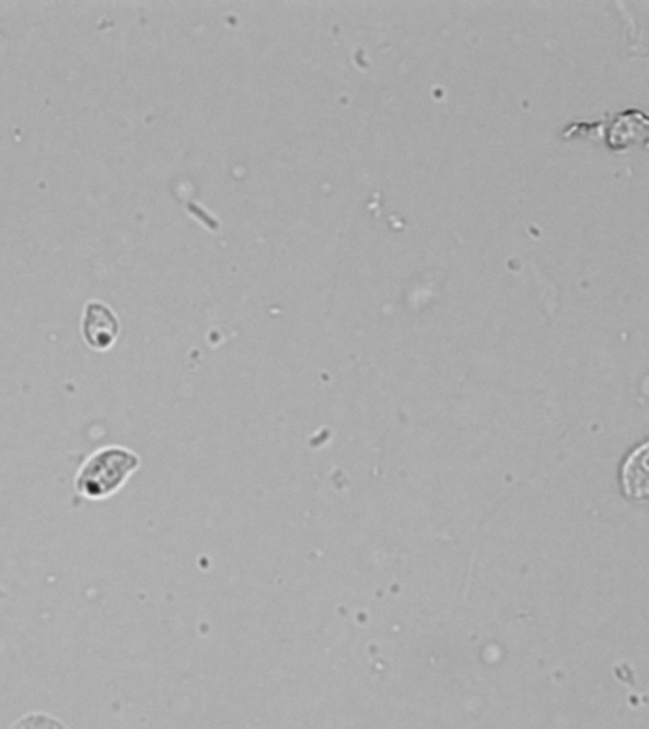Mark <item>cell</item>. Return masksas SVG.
Returning <instances> with one entry per match:
<instances>
[{
	"label": "cell",
	"instance_id": "4",
	"mask_svg": "<svg viewBox=\"0 0 649 729\" xmlns=\"http://www.w3.org/2000/svg\"><path fill=\"white\" fill-rule=\"evenodd\" d=\"M623 488L630 498H648L649 443L633 452L623 465Z\"/></svg>",
	"mask_w": 649,
	"mask_h": 729
},
{
	"label": "cell",
	"instance_id": "5",
	"mask_svg": "<svg viewBox=\"0 0 649 729\" xmlns=\"http://www.w3.org/2000/svg\"><path fill=\"white\" fill-rule=\"evenodd\" d=\"M10 729H67L63 724L48 715H27L20 718Z\"/></svg>",
	"mask_w": 649,
	"mask_h": 729
},
{
	"label": "cell",
	"instance_id": "2",
	"mask_svg": "<svg viewBox=\"0 0 649 729\" xmlns=\"http://www.w3.org/2000/svg\"><path fill=\"white\" fill-rule=\"evenodd\" d=\"M120 325L115 312L103 302H88L82 315V336L88 346L97 351H107L116 343Z\"/></svg>",
	"mask_w": 649,
	"mask_h": 729
},
{
	"label": "cell",
	"instance_id": "3",
	"mask_svg": "<svg viewBox=\"0 0 649 729\" xmlns=\"http://www.w3.org/2000/svg\"><path fill=\"white\" fill-rule=\"evenodd\" d=\"M635 143L649 147V116L642 115L640 111H625L612 121L606 144L612 151H623L628 144Z\"/></svg>",
	"mask_w": 649,
	"mask_h": 729
},
{
	"label": "cell",
	"instance_id": "1",
	"mask_svg": "<svg viewBox=\"0 0 649 729\" xmlns=\"http://www.w3.org/2000/svg\"><path fill=\"white\" fill-rule=\"evenodd\" d=\"M137 467V454L120 447H108L95 452L86 464L82 465L77 477V490L90 500H103L121 488Z\"/></svg>",
	"mask_w": 649,
	"mask_h": 729
}]
</instances>
